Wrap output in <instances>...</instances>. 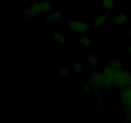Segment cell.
Here are the masks:
<instances>
[{"instance_id":"6da1fadb","label":"cell","mask_w":131,"mask_h":123,"mask_svg":"<svg viewBox=\"0 0 131 123\" xmlns=\"http://www.w3.org/2000/svg\"><path fill=\"white\" fill-rule=\"evenodd\" d=\"M52 4L49 1H42L35 3L29 7L24 10L26 20H30L32 18L39 16L44 13H48L52 10Z\"/></svg>"},{"instance_id":"7a4b0ae2","label":"cell","mask_w":131,"mask_h":123,"mask_svg":"<svg viewBox=\"0 0 131 123\" xmlns=\"http://www.w3.org/2000/svg\"><path fill=\"white\" fill-rule=\"evenodd\" d=\"M86 82L90 85L93 88H102L104 89H110L113 87V85L107 80L104 77L102 73L95 71L87 79Z\"/></svg>"},{"instance_id":"3957f363","label":"cell","mask_w":131,"mask_h":123,"mask_svg":"<svg viewBox=\"0 0 131 123\" xmlns=\"http://www.w3.org/2000/svg\"><path fill=\"white\" fill-rule=\"evenodd\" d=\"M114 87L122 89L125 87L131 86L130 72L122 69L115 71L114 76Z\"/></svg>"},{"instance_id":"277c9868","label":"cell","mask_w":131,"mask_h":123,"mask_svg":"<svg viewBox=\"0 0 131 123\" xmlns=\"http://www.w3.org/2000/svg\"><path fill=\"white\" fill-rule=\"evenodd\" d=\"M90 26V24L84 21H70L67 24V27L69 29L78 33L86 32L89 29Z\"/></svg>"},{"instance_id":"5b68a950","label":"cell","mask_w":131,"mask_h":123,"mask_svg":"<svg viewBox=\"0 0 131 123\" xmlns=\"http://www.w3.org/2000/svg\"><path fill=\"white\" fill-rule=\"evenodd\" d=\"M120 99L125 107L131 108V86L120 89Z\"/></svg>"},{"instance_id":"8992f818","label":"cell","mask_w":131,"mask_h":123,"mask_svg":"<svg viewBox=\"0 0 131 123\" xmlns=\"http://www.w3.org/2000/svg\"><path fill=\"white\" fill-rule=\"evenodd\" d=\"M116 70L113 69L109 65H106L104 67L103 70H102V74H103L104 77L107 79L108 81L112 83L113 85L114 82V76H115V73Z\"/></svg>"},{"instance_id":"52a82bcc","label":"cell","mask_w":131,"mask_h":123,"mask_svg":"<svg viewBox=\"0 0 131 123\" xmlns=\"http://www.w3.org/2000/svg\"><path fill=\"white\" fill-rule=\"evenodd\" d=\"M61 16V13L60 12H51L48 14L45 17V20L47 23H53L54 22L57 21L60 19Z\"/></svg>"},{"instance_id":"ba28073f","label":"cell","mask_w":131,"mask_h":123,"mask_svg":"<svg viewBox=\"0 0 131 123\" xmlns=\"http://www.w3.org/2000/svg\"><path fill=\"white\" fill-rule=\"evenodd\" d=\"M107 15L106 14H101L99 16L97 17L94 20L93 23V26L95 28H99L101 26L104 25L106 23L107 20Z\"/></svg>"},{"instance_id":"9c48e42d","label":"cell","mask_w":131,"mask_h":123,"mask_svg":"<svg viewBox=\"0 0 131 123\" xmlns=\"http://www.w3.org/2000/svg\"><path fill=\"white\" fill-rule=\"evenodd\" d=\"M127 20L128 17L127 14H124V13H120L114 18L113 22L116 24H122L126 23L127 22Z\"/></svg>"},{"instance_id":"30bf717a","label":"cell","mask_w":131,"mask_h":123,"mask_svg":"<svg viewBox=\"0 0 131 123\" xmlns=\"http://www.w3.org/2000/svg\"><path fill=\"white\" fill-rule=\"evenodd\" d=\"M113 69L115 70H120V69H122L123 67V63L122 61H121L119 59H116L114 58L111 60V61H110L108 64Z\"/></svg>"},{"instance_id":"8fae6325","label":"cell","mask_w":131,"mask_h":123,"mask_svg":"<svg viewBox=\"0 0 131 123\" xmlns=\"http://www.w3.org/2000/svg\"><path fill=\"white\" fill-rule=\"evenodd\" d=\"M53 39L58 44L63 45L65 42V36L63 33L54 32L53 33Z\"/></svg>"},{"instance_id":"7c38bea8","label":"cell","mask_w":131,"mask_h":123,"mask_svg":"<svg viewBox=\"0 0 131 123\" xmlns=\"http://www.w3.org/2000/svg\"><path fill=\"white\" fill-rule=\"evenodd\" d=\"M88 60L91 66L93 67L97 66L99 64L98 57L95 55H94V54H89L88 56Z\"/></svg>"},{"instance_id":"4fadbf2b","label":"cell","mask_w":131,"mask_h":123,"mask_svg":"<svg viewBox=\"0 0 131 123\" xmlns=\"http://www.w3.org/2000/svg\"><path fill=\"white\" fill-rule=\"evenodd\" d=\"M102 6L107 10H111L115 6L114 0H102Z\"/></svg>"},{"instance_id":"5bb4252c","label":"cell","mask_w":131,"mask_h":123,"mask_svg":"<svg viewBox=\"0 0 131 123\" xmlns=\"http://www.w3.org/2000/svg\"><path fill=\"white\" fill-rule=\"evenodd\" d=\"M80 43L85 47H90L92 45V41L89 37H83L79 40Z\"/></svg>"},{"instance_id":"9a60e30c","label":"cell","mask_w":131,"mask_h":123,"mask_svg":"<svg viewBox=\"0 0 131 123\" xmlns=\"http://www.w3.org/2000/svg\"><path fill=\"white\" fill-rule=\"evenodd\" d=\"M72 68H73V70H74V71L75 72V73L79 74V73H81L82 70H83V69H84V67H83V65H82L81 63L78 62H78H75V64H74Z\"/></svg>"},{"instance_id":"2e32d148","label":"cell","mask_w":131,"mask_h":123,"mask_svg":"<svg viewBox=\"0 0 131 123\" xmlns=\"http://www.w3.org/2000/svg\"><path fill=\"white\" fill-rule=\"evenodd\" d=\"M124 117L125 121L131 122V108H126L124 110Z\"/></svg>"},{"instance_id":"e0dca14e","label":"cell","mask_w":131,"mask_h":123,"mask_svg":"<svg viewBox=\"0 0 131 123\" xmlns=\"http://www.w3.org/2000/svg\"><path fill=\"white\" fill-rule=\"evenodd\" d=\"M69 74V70L67 68H62L60 69L58 72V77H62L67 76Z\"/></svg>"},{"instance_id":"ac0fdd59","label":"cell","mask_w":131,"mask_h":123,"mask_svg":"<svg viewBox=\"0 0 131 123\" xmlns=\"http://www.w3.org/2000/svg\"><path fill=\"white\" fill-rule=\"evenodd\" d=\"M128 54H129V56L131 58V46L128 48Z\"/></svg>"},{"instance_id":"d6986e66","label":"cell","mask_w":131,"mask_h":123,"mask_svg":"<svg viewBox=\"0 0 131 123\" xmlns=\"http://www.w3.org/2000/svg\"><path fill=\"white\" fill-rule=\"evenodd\" d=\"M129 34H130L131 35V26H130V27L129 28Z\"/></svg>"}]
</instances>
